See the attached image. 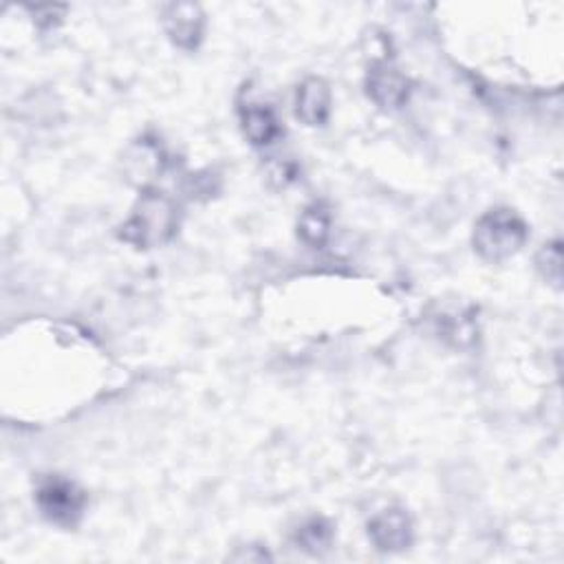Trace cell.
<instances>
[{
    "instance_id": "cell-1",
    "label": "cell",
    "mask_w": 564,
    "mask_h": 564,
    "mask_svg": "<svg viewBox=\"0 0 564 564\" xmlns=\"http://www.w3.org/2000/svg\"><path fill=\"white\" fill-rule=\"evenodd\" d=\"M179 230V205L164 192L148 190L137 201L133 214L122 225V241L137 250L166 245Z\"/></svg>"
},
{
    "instance_id": "cell-2",
    "label": "cell",
    "mask_w": 564,
    "mask_h": 564,
    "mask_svg": "<svg viewBox=\"0 0 564 564\" xmlns=\"http://www.w3.org/2000/svg\"><path fill=\"white\" fill-rule=\"evenodd\" d=\"M527 237V223L514 209L494 207L477 220L472 245L483 261L503 263L525 248Z\"/></svg>"
},
{
    "instance_id": "cell-3",
    "label": "cell",
    "mask_w": 564,
    "mask_h": 564,
    "mask_svg": "<svg viewBox=\"0 0 564 564\" xmlns=\"http://www.w3.org/2000/svg\"><path fill=\"white\" fill-rule=\"evenodd\" d=\"M36 505L43 516L60 527H73L84 514L86 496L84 492L69 479L49 477L40 483L36 492Z\"/></svg>"
},
{
    "instance_id": "cell-4",
    "label": "cell",
    "mask_w": 564,
    "mask_h": 564,
    "mask_svg": "<svg viewBox=\"0 0 564 564\" xmlns=\"http://www.w3.org/2000/svg\"><path fill=\"white\" fill-rule=\"evenodd\" d=\"M161 25L175 47L194 51L205 34V14L196 3H170L161 12Z\"/></svg>"
},
{
    "instance_id": "cell-5",
    "label": "cell",
    "mask_w": 564,
    "mask_h": 564,
    "mask_svg": "<svg viewBox=\"0 0 564 564\" xmlns=\"http://www.w3.org/2000/svg\"><path fill=\"white\" fill-rule=\"evenodd\" d=\"M410 80L393 67L388 60L375 62L367 75V93L369 97L384 110H397L406 106L410 97Z\"/></svg>"
},
{
    "instance_id": "cell-6",
    "label": "cell",
    "mask_w": 564,
    "mask_h": 564,
    "mask_svg": "<svg viewBox=\"0 0 564 564\" xmlns=\"http://www.w3.org/2000/svg\"><path fill=\"white\" fill-rule=\"evenodd\" d=\"M369 536L380 551L397 553L412 544V518L401 507H388L375 514L369 523Z\"/></svg>"
},
{
    "instance_id": "cell-7",
    "label": "cell",
    "mask_w": 564,
    "mask_h": 564,
    "mask_svg": "<svg viewBox=\"0 0 564 564\" xmlns=\"http://www.w3.org/2000/svg\"><path fill=\"white\" fill-rule=\"evenodd\" d=\"M296 118L304 127H324L331 118V88L322 77H307L296 91Z\"/></svg>"
},
{
    "instance_id": "cell-8",
    "label": "cell",
    "mask_w": 564,
    "mask_h": 564,
    "mask_svg": "<svg viewBox=\"0 0 564 564\" xmlns=\"http://www.w3.org/2000/svg\"><path fill=\"white\" fill-rule=\"evenodd\" d=\"M432 320H434V333L445 345L455 349H468L477 343L479 328L470 311H464V309L439 311Z\"/></svg>"
},
{
    "instance_id": "cell-9",
    "label": "cell",
    "mask_w": 564,
    "mask_h": 564,
    "mask_svg": "<svg viewBox=\"0 0 564 564\" xmlns=\"http://www.w3.org/2000/svg\"><path fill=\"white\" fill-rule=\"evenodd\" d=\"M241 129L252 146H269L283 133L274 108L267 104H248L241 110Z\"/></svg>"
},
{
    "instance_id": "cell-10",
    "label": "cell",
    "mask_w": 564,
    "mask_h": 564,
    "mask_svg": "<svg viewBox=\"0 0 564 564\" xmlns=\"http://www.w3.org/2000/svg\"><path fill=\"white\" fill-rule=\"evenodd\" d=\"M328 235H331V209L324 203L307 205L298 220L300 241L311 250H320L326 245Z\"/></svg>"
},
{
    "instance_id": "cell-11",
    "label": "cell",
    "mask_w": 564,
    "mask_h": 564,
    "mask_svg": "<svg viewBox=\"0 0 564 564\" xmlns=\"http://www.w3.org/2000/svg\"><path fill=\"white\" fill-rule=\"evenodd\" d=\"M127 164H129V175L146 183L148 179H155L157 175H161L166 157L157 144L142 140L131 148Z\"/></svg>"
},
{
    "instance_id": "cell-12",
    "label": "cell",
    "mask_w": 564,
    "mask_h": 564,
    "mask_svg": "<svg viewBox=\"0 0 564 564\" xmlns=\"http://www.w3.org/2000/svg\"><path fill=\"white\" fill-rule=\"evenodd\" d=\"M293 542H296L298 549H304V551H311V553H320V551L331 547V542H333V527L324 518H317V516L309 518V520H304L296 529Z\"/></svg>"
},
{
    "instance_id": "cell-13",
    "label": "cell",
    "mask_w": 564,
    "mask_h": 564,
    "mask_svg": "<svg viewBox=\"0 0 564 564\" xmlns=\"http://www.w3.org/2000/svg\"><path fill=\"white\" fill-rule=\"evenodd\" d=\"M536 267L544 283H549L553 289L562 287V243L551 241L542 245V250L536 256Z\"/></svg>"
}]
</instances>
